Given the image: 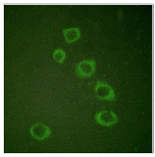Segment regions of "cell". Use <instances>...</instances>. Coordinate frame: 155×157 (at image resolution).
Instances as JSON below:
<instances>
[{
	"instance_id": "obj_3",
	"label": "cell",
	"mask_w": 155,
	"mask_h": 157,
	"mask_svg": "<svg viewBox=\"0 0 155 157\" xmlns=\"http://www.w3.org/2000/svg\"><path fill=\"white\" fill-rule=\"evenodd\" d=\"M95 120L99 124L106 127L113 126L118 121L116 114L109 110H105L97 113L95 115Z\"/></svg>"
},
{
	"instance_id": "obj_4",
	"label": "cell",
	"mask_w": 155,
	"mask_h": 157,
	"mask_svg": "<svg viewBox=\"0 0 155 157\" xmlns=\"http://www.w3.org/2000/svg\"><path fill=\"white\" fill-rule=\"evenodd\" d=\"M30 133L34 139L43 141L50 136L51 130L49 127L42 123H36L30 129Z\"/></svg>"
},
{
	"instance_id": "obj_2",
	"label": "cell",
	"mask_w": 155,
	"mask_h": 157,
	"mask_svg": "<svg viewBox=\"0 0 155 157\" xmlns=\"http://www.w3.org/2000/svg\"><path fill=\"white\" fill-rule=\"evenodd\" d=\"M96 71V62L94 59H86L77 64L76 73L81 78L91 77Z\"/></svg>"
},
{
	"instance_id": "obj_6",
	"label": "cell",
	"mask_w": 155,
	"mask_h": 157,
	"mask_svg": "<svg viewBox=\"0 0 155 157\" xmlns=\"http://www.w3.org/2000/svg\"><path fill=\"white\" fill-rule=\"evenodd\" d=\"M53 57L56 62L62 64L66 58L65 52L62 49H56L53 54Z\"/></svg>"
},
{
	"instance_id": "obj_5",
	"label": "cell",
	"mask_w": 155,
	"mask_h": 157,
	"mask_svg": "<svg viewBox=\"0 0 155 157\" xmlns=\"http://www.w3.org/2000/svg\"><path fill=\"white\" fill-rule=\"evenodd\" d=\"M64 37L66 42L68 44L74 43L79 38L81 32L78 28H67L63 29Z\"/></svg>"
},
{
	"instance_id": "obj_1",
	"label": "cell",
	"mask_w": 155,
	"mask_h": 157,
	"mask_svg": "<svg viewBox=\"0 0 155 157\" xmlns=\"http://www.w3.org/2000/svg\"><path fill=\"white\" fill-rule=\"evenodd\" d=\"M95 95L100 100L114 101L115 100L114 90L106 82L98 81L95 85Z\"/></svg>"
}]
</instances>
